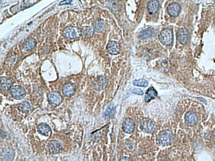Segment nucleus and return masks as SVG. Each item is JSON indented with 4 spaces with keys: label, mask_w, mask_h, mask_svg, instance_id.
Returning a JSON list of instances; mask_svg holds the SVG:
<instances>
[{
    "label": "nucleus",
    "mask_w": 215,
    "mask_h": 161,
    "mask_svg": "<svg viewBox=\"0 0 215 161\" xmlns=\"http://www.w3.org/2000/svg\"><path fill=\"white\" fill-rule=\"evenodd\" d=\"M174 136L172 132L168 130L162 131L157 136V142L158 144L163 146H167L172 143Z\"/></svg>",
    "instance_id": "nucleus-1"
},
{
    "label": "nucleus",
    "mask_w": 215,
    "mask_h": 161,
    "mask_svg": "<svg viewBox=\"0 0 215 161\" xmlns=\"http://www.w3.org/2000/svg\"><path fill=\"white\" fill-rule=\"evenodd\" d=\"M160 42L165 46H170L173 42V35L172 30L170 29H165L162 30L159 35Z\"/></svg>",
    "instance_id": "nucleus-2"
},
{
    "label": "nucleus",
    "mask_w": 215,
    "mask_h": 161,
    "mask_svg": "<svg viewBox=\"0 0 215 161\" xmlns=\"http://www.w3.org/2000/svg\"><path fill=\"white\" fill-rule=\"evenodd\" d=\"M140 128L144 132L151 133H153L156 130V123L153 120H152V119L148 118H144L140 121Z\"/></svg>",
    "instance_id": "nucleus-3"
},
{
    "label": "nucleus",
    "mask_w": 215,
    "mask_h": 161,
    "mask_svg": "<svg viewBox=\"0 0 215 161\" xmlns=\"http://www.w3.org/2000/svg\"><path fill=\"white\" fill-rule=\"evenodd\" d=\"M63 35L68 39H75L82 35V30L77 27L70 26L65 29L63 31Z\"/></svg>",
    "instance_id": "nucleus-4"
},
{
    "label": "nucleus",
    "mask_w": 215,
    "mask_h": 161,
    "mask_svg": "<svg viewBox=\"0 0 215 161\" xmlns=\"http://www.w3.org/2000/svg\"><path fill=\"white\" fill-rule=\"evenodd\" d=\"M10 93L13 98L20 100L25 97L26 91L23 87L19 86V85H14L10 88Z\"/></svg>",
    "instance_id": "nucleus-5"
},
{
    "label": "nucleus",
    "mask_w": 215,
    "mask_h": 161,
    "mask_svg": "<svg viewBox=\"0 0 215 161\" xmlns=\"http://www.w3.org/2000/svg\"><path fill=\"white\" fill-rule=\"evenodd\" d=\"M48 99L49 103L54 107H57V106L60 105L62 101L61 95L58 92H50L48 95Z\"/></svg>",
    "instance_id": "nucleus-6"
},
{
    "label": "nucleus",
    "mask_w": 215,
    "mask_h": 161,
    "mask_svg": "<svg viewBox=\"0 0 215 161\" xmlns=\"http://www.w3.org/2000/svg\"><path fill=\"white\" fill-rule=\"evenodd\" d=\"M108 79L106 77L101 76L94 82V88L98 91H102L106 88L108 85Z\"/></svg>",
    "instance_id": "nucleus-7"
},
{
    "label": "nucleus",
    "mask_w": 215,
    "mask_h": 161,
    "mask_svg": "<svg viewBox=\"0 0 215 161\" xmlns=\"http://www.w3.org/2000/svg\"><path fill=\"white\" fill-rule=\"evenodd\" d=\"M48 150H49V152L51 154H53V155H56V154H58L60 152V150H62V145L60 143L56 140H53V141H50L48 143Z\"/></svg>",
    "instance_id": "nucleus-8"
},
{
    "label": "nucleus",
    "mask_w": 215,
    "mask_h": 161,
    "mask_svg": "<svg viewBox=\"0 0 215 161\" xmlns=\"http://www.w3.org/2000/svg\"><path fill=\"white\" fill-rule=\"evenodd\" d=\"M185 121L187 125L189 126H194L198 122L197 116L193 112L189 111L185 115Z\"/></svg>",
    "instance_id": "nucleus-9"
},
{
    "label": "nucleus",
    "mask_w": 215,
    "mask_h": 161,
    "mask_svg": "<svg viewBox=\"0 0 215 161\" xmlns=\"http://www.w3.org/2000/svg\"><path fill=\"white\" fill-rule=\"evenodd\" d=\"M189 34L188 30L185 28L179 29V31L178 32V34H177V39H178L180 43L183 44H185L187 42L189 39Z\"/></svg>",
    "instance_id": "nucleus-10"
},
{
    "label": "nucleus",
    "mask_w": 215,
    "mask_h": 161,
    "mask_svg": "<svg viewBox=\"0 0 215 161\" xmlns=\"http://www.w3.org/2000/svg\"><path fill=\"white\" fill-rule=\"evenodd\" d=\"M135 128L134 122L130 118H127L123 124V131L127 133H131L134 132Z\"/></svg>",
    "instance_id": "nucleus-11"
},
{
    "label": "nucleus",
    "mask_w": 215,
    "mask_h": 161,
    "mask_svg": "<svg viewBox=\"0 0 215 161\" xmlns=\"http://www.w3.org/2000/svg\"><path fill=\"white\" fill-rule=\"evenodd\" d=\"M75 91V85L71 83H66L62 87V92L65 97H70L74 94Z\"/></svg>",
    "instance_id": "nucleus-12"
},
{
    "label": "nucleus",
    "mask_w": 215,
    "mask_h": 161,
    "mask_svg": "<svg viewBox=\"0 0 215 161\" xmlns=\"http://www.w3.org/2000/svg\"><path fill=\"white\" fill-rule=\"evenodd\" d=\"M107 49L108 52L112 55H117L120 52V46L115 41H110L107 44Z\"/></svg>",
    "instance_id": "nucleus-13"
},
{
    "label": "nucleus",
    "mask_w": 215,
    "mask_h": 161,
    "mask_svg": "<svg viewBox=\"0 0 215 161\" xmlns=\"http://www.w3.org/2000/svg\"><path fill=\"white\" fill-rule=\"evenodd\" d=\"M180 10H181L180 5L178 3L175 2L171 3L168 8V12L169 15L172 17H174L178 16V15L179 14Z\"/></svg>",
    "instance_id": "nucleus-14"
},
{
    "label": "nucleus",
    "mask_w": 215,
    "mask_h": 161,
    "mask_svg": "<svg viewBox=\"0 0 215 161\" xmlns=\"http://www.w3.org/2000/svg\"><path fill=\"white\" fill-rule=\"evenodd\" d=\"M159 8V3L157 0H150L148 3L147 10L150 14H154L157 13Z\"/></svg>",
    "instance_id": "nucleus-15"
},
{
    "label": "nucleus",
    "mask_w": 215,
    "mask_h": 161,
    "mask_svg": "<svg viewBox=\"0 0 215 161\" xmlns=\"http://www.w3.org/2000/svg\"><path fill=\"white\" fill-rule=\"evenodd\" d=\"M37 129L39 133L44 136H50L51 135L52 130L50 126L45 123H41L37 127Z\"/></svg>",
    "instance_id": "nucleus-16"
},
{
    "label": "nucleus",
    "mask_w": 215,
    "mask_h": 161,
    "mask_svg": "<svg viewBox=\"0 0 215 161\" xmlns=\"http://www.w3.org/2000/svg\"><path fill=\"white\" fill-rule=\"evenodd\" d=\"M158 96V92L155 90L154 87H150L146 92L144 100L146 102H150L152 99L156 98Z\"/></svg>",
    "instance_id": "nucleus-17"
},
{
    "label": "nucleus",
    "mask_w": 215,
    "mask_h": 161,
    "mask_svg": "<svg viewBox=\"0 0 215 161\" xmlns=\"http://www.w3.org/2000/svg\"><path fill=\"white\" fill-rule=\"evenodd\" d=\"M37 42L35 39H34L33 38H29L27 39L25 43L23 44V51H29L32 50L33 48L35 46Z\"/></svg>",
    "instance_id": "nucleus-18"
},
{
    "label": "nucleus",
    "mask_w": 215,
    "mask_h": 161,
    "mask_svg": "<svg viewBox=\"0 0 215 161\" xmlns=\"http://www.w3.org/2000/svg\"><path fill=\"white\" fill-rule=\"evenodd\" d=\"M105 22L103 21V20L101 19L95 20L94 23H93V28H94L95 31L98 33H102L104 29H105Z\"/></svg>",
    "instance_id": "nucleus-19"
},
{
    "label": "nucleus",
    "mask_w": 215,
    "mask_h": 161,
    "mask_svg": "<svg viewBox=\"0 0 215 161\" xmlns=\"http://www.w3.org/2000/svg\"><path fill=\"white\" fill-rule=\"evenodd\" d=\"M0 87L2 91H7L11 88V81L8 78L2 77L0 79Z\"/></svg>",
    "instance_id": "nucleus-20"
},
{
    "label": "nucleus",
    "mask_w": 215,
    "mask_h": 161,
    "mask_svg": "<svg viewBox=\"0 0 215 161\" xmlns=\"http://www.w3.org/2000/svg\"><path fill=\"white\" fill-rule=\"evenodd\" d=\"M115 106L113 104H110L108 108H107L105 112L103 113V117L106 119H109L112 118L115 114Z\"/></svg>",
    "instance_id": "nucleus-21"
},
{
    "label": "nucleus",
    "mask_w": 215,
    "mask_h": 161,
    "mask_svg": "<svg viewBox=\"0 0 215 161\" xmlns=\"http://www.w3.org/2000/svg\"><path fill=\"white\" fill-rule=\"evenodd\" d=\"M14 157V153L11 150L6 149L3 150L2 153V160H11Z\"/></svg>",
    "instance_id": "nucleus-22"
},
{
    "label": "nucleus",
    "mask_w": 215,
    "mask_h": 161,
    "mask_svg": "<svg viewBox=\"0 0 215 161\" xmlns=\"http://www.w3.org/2000/svg\"><path fill=\"white\" fill-rule=\"evenodd\" d=\"M154 33V30L153 28H148L146 29H144L140 33V36L143 39H148V38L153 36Z\"/></svg>",
    "instance_id": "nucleus-23"
},
{
    "label": "nucleus",
    "mask_w": 215,
    "mask_h": 161,
    "mask_svg": "<svg viewBox=\"0 0 215 161\" xmlns=\"http://www.w3.org/2000/svg\"><path fill=\"white\" fill-rule=\"evenodd\" d=\"M82 33L83 36L88 39V38H91L93 35L94 30H93V29L91 26H85L82 29Z\"/></svg>",
    "instance_id": "nucleus-24"
},
{
    "label": "nucleus",
    "mask_w": 215,
    "mask_h": 161,
    "mask_svg": "<svg viewBox=\"0 0 215 161\" xmlns=\"http://www.w3.org/2000/svg\"><path fill=\"white\" fill-rule=\"evenodd\" d=\"M31 108L30 104L28 102H23L19 104V109L23 112L29 111Z\"/></svg>",
    "instance_id": "nucleus-25"
},
{
    "label": "nucleus",
    "mask_w": 215,
    "mask_h": 161,
    "mask_svg": "<svg viewBox=\"0 0 215 161\" xmlns=\"http://www.w3.org/2000/svg\"><path fill=\"white\" fill-rule=\"evenodd\" d=\"M133 85L135 86L138 87H146L148 85V82L145 79H138V80H134L133 81Z\"/></svg>",
    "instance_id": "nucleus-26"
},
{
    "label": "nucleus",
    "mask_w": 215,
    "mask_h": 161,
    "mask_svg": "<svg viewBox=\"0 0 215 161\" xmlns=\"http://www.w3.org/2000/svg\"><path fill=\"white\" fill-rule=\"evenodd\" d=\"M107 5L111 9L113 10V11L117 10L118 7V3L116 0H108Z\"/></svg>",
    "instance_id": "nucleus-27"
},
{
    "label": "nucleus",
    "mask_w": 215,
    "mask_h": 161,
    "mask_svg": "<svg viewBox=\"0 0 215 161\" xmlns=\"http://www.w3.org/2000/svg\"><path fill=\"white\" fill-rule=\"evenodd\" d=\"M133 93L136 94L137 95H143V91H142L140 88H134L133 90H132L131 91Z\"/></svg>",
    "instance_id": "nucleus-28"
},
{
    "label": "nucleus",
    "mask_w": 215,
    "mask_h": 161,
    "mask_svg": "<svg viewBox=\"0 0 215 161\" xmlns=\"http://www.w3.org/2000/svg\"><path fill=\"white\" fill-rule=\"evenodd\" d=\"M72 0H65V1L61 2L60 4V5H65V4H70L72 3Z\"/></svg>",
    "instance_id": "nucleus-29"
},
{
    "label": "nucleus",
    "mask_w": 215,
    "mask_h": 161,
    "mask_svg": "<svg viewBox=\"0 0 215 161\" xmlns=\"http://www.w3.org/2000/svg\"><path fill=\"white\" fill-rule=\"evenodd\" d=\"M120 160H131V159H129V157H127V156H123V157H122V158H121L120 159Z\"/></svg>",
    "instance_id": "nucleus-30"
},
{
    "label": "nucleus",
    "mask_w": 215,
    "mask_h": 161,
    "mask_svg": "<svg viewBox=\"0 0 215 161\" xmlns=\"http://www.w3.org/2000/svg\"><path fill=\"white\" fill-rule=\"evenodd\" d=\"M213 135H214V138H215V131H214V133H213Z\"/></svg>",
    "instance_id": "nucleus-31"
},
{
    "label": "nucleus",
    "mask_w": 215,
    "mask_h": 161,
    "mask_svg": "<svg viewBox=\"0 0 215 161\" xmlns=\"http://www.w3.org/2000/svg\"><path fill=\"white\" fill-rule=\"evenodd\" d=\"M214 3H215V0H214Z\"/></svg>",
    "instance_id": "nucleus-32"
}]
</instances>
